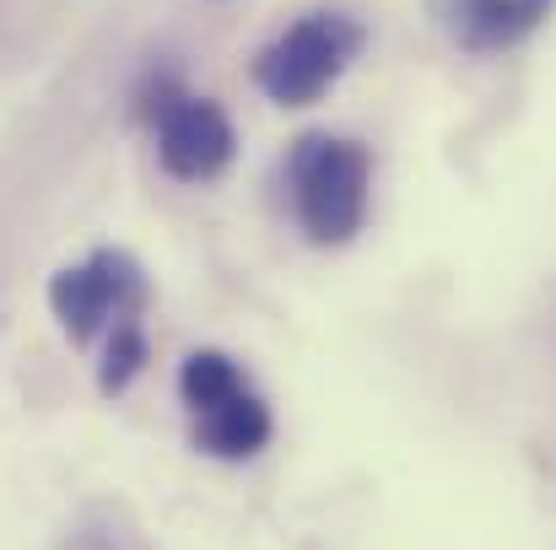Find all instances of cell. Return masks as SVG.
<instances>
[{
	"label": "cell",
	"instance_id": "cell-1",
	"mask_svg": "<svg viewBox=\"0 0 556 550\" xmlns=\"http://www.w3.org/2000/svg\"><path fill=\"white\" fill-rule=\"evenodd\" d=\"M179 399L189 410L194 448L222 459V464L254 459L270 443V432H276L265 394L249 383V372L227 351H211V346L189 351L185 367H179Z\"/></svg>",
	"mask_w": 556,
	"mask_h": 550
},
{
	"label": "cell",
	"instance_id": "cell-2",
	"mask_svg": "<svg viewBox=\"0 0 556 550\" xmlns=\"http://www.w3.org/2000/svg\"><path fill=\"white\" fill-rule=\"evenodd\" d=\"M368 146L346 136H303L287 157L292 216L319 248H341L368 221Z\"/></svg>",
	"mask_w": 556,
	"mask_h": 550
},
{
	"label": "cell",
	"instance_id": "cell-3",
	"mask_svg": "<svg viewBox=\"0 0 556 550\" xmlns=\"http://www.w3.org/2000/svg\"><path fill=\"white\" fill-rule=\"evenodd\" d=\"M368 27L352 11H308L254 54V87L281 108L319 103L363 54Z\"/></svg>",
	"mask_w": 556,
	"mask_h": 550
},
{
	"label": "cell",
	"instance_id": "cell-4",
	"mask_svg": "<svg viewBox=\"0 0 556 550\" xmlns=\"http://www.w3.org/2000/svg\"><path fill=\"white\" fill-rule=\"evenodd\" d=\"M147 119L157 136V163L179 183H211L216 174H227L238 136L222 103L185 92L174 76H157L147 92Z\"/></svg>",
	"mask_w": 556,
	"mask_h": 550
},
{
	"label": "cell",
	"instance_id": "cell-5",
	"mask_svg": "<svg viewBox=\"0 0 556 550\" xmlns=\"http://www.w3.org/2000/svg\"><path fill=\"white\" fill-rule=\"evenodd\" d=\"M49 308H54L60 330L76 346H87L92 335L141 319V308H147V276H141V265L125 248H98L92 259L65 265L49 281Z\"/></svg>",
	"mask_w": 556,
	"mask_h": 550
},
{
	"label": "cell",
	"instance_id": "cell-6",
	"mask_svg": "<svg viewBox=\"0 0 556 550\" xmlns=\"http://www.w3.org/2000/svg\"><path fill=\"white\" fill-rule=\"evenodd\" d=\"M556 0H432L438 27L448 33L454 49L465 54H503L519 49L546 16Z\"/></svg>",
	"mask_w": 556,
	"mask_h": 550
},
{
	"label": "cell",
	"instance_id": "cell-7",
	"mask_svg": "<svg viewBox=\"0 0 556 550\" xmlns=\"http://www.w3.org/2000/svg\"><path fill=\"white\" fill-rule=\"evenodd\" d=\"M147 367V335H141V319L130 324H114L109 330V346H103V362H98V388L103 394H125Z\"/></svg>",
	"mask_w": 556,
	"mask_h": 550
}]
</instances>
